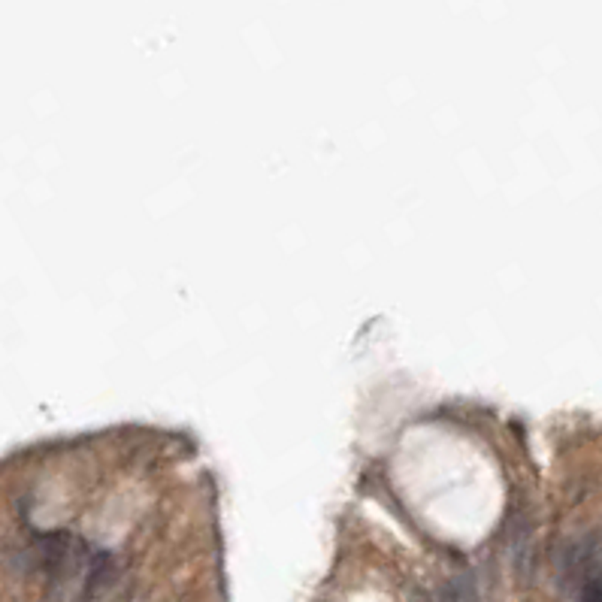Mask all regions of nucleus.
Returning a JSON list of instances; mask_svg holds the SVG:
<instances>
[{
    "label": "nucleus",
    "mask_w": 602,
    "mask_h": 602,
    "mask_svg": "<svg viewBox=\"0 0 602 602\" xmlns=\"http://www.w3.org/2000/svg\"><path fill=\"white\" fill-rule=\"evenodd\" d=\"M442 602H479V597H475V587L469 584V578L460 575L442 587Z\"/></svg>",
    "instance_id": "obj_1"
}]
</instances>
